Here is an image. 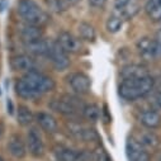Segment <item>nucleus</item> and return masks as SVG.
I'll return each mask as SVG.
<instances>
[{"label": "nucleus", "mask_w": 161, "mask_h": 161, "mask_svg": "<svg viewBox=\"0 0 161 161\" xmlns=\"http://www.w3.org/2000/svg\"><path fill=\"white\" fill-rule=\"evenodd\" d=\"M55 80L51 76L37 70L24 74L19 80H17L14 85L17 95L27 100L41 98L45 94H48L52 90H55Z\"/></svg>", "instance_id": "obj_1"}, {"label": "nucleus", "mask_w": 161, "mask_h": 161, "mask_svg": "<svg viewBox=\"0 0 161 161\" xmlns=\"http://www.w3.org/2000/svg\"><path fill=\"white\" fill-rule=\"evenodd\" d=\"M155 89V79L150 75L142 79H128L122 80L118 86V93L120 98L127 102L138 100Z\"/></svg>", "instance_id": "obj_2"}, {"label": "nucleus", "mask_w": 161, "mask_h": 161, "mask_svg": "<svg viewBox=\"0 0 161 161\" xmlns=\"http://www.w3.org/2000/svg\"><path fill=\"white\" fill-rule=\"evenodd\" d=\"M17 13L27 24L43 27L50 22L48 13L34 0H20L17 5Z\"/></svg>", "instance_id": "obj_3"}, {"label": "nucleus", "mask_w": 161, "mask_h": 161, "mask_svg": "<svg viewBox=\"0 0 161 161\" xmlns=\"http://www.w3.org/2000/svg\"><path fill=\"white\" fill-rule=\"evenodd\" d=\"M84 107L85 104L81 99L79 97L70 95V94H65L60 97L57 100H55V105H53L56 112L67 117H76L79 114L83 115Z\"/></svg>", "instance_id": "obj_4"}, {"label": "nucleus", "mask_w": 161, "mask_h": 161, "mask_svg": "<svg viewBox=\"0 0 161 161\" xmlns=\"http://www.w3.org/2000/svg\"><path fill=\"white\" fill-rule=\"evenodd\" d=\"M47 57L50 58L51 64L57 71H65L70 66L69 53L60 46L57 41H53L50 43V51Z\"/></svg>", "instance_id": "obj_5"}, {"label": "nucleus", "mask_w": 161, "mask_h": 161, "mask_svg": "<svg viewBox=\"0 0 161 161\" xmlns=\"http://www.w3.org/2000/svg\"><path fill=\"white\" fill-rule=\"evenodd\" d=\"M25 145L27 150L33 157H42L45 155V143L42 140V135L37 127H31L27 132Z\"/></svg>", "instance_id": "obj_6"}, {"label": "nucleus", "mask_w": 161, "mask_h": 161, "mask_svg": "<svg viewBox=\"0 0 161 161\" xmlns=\"http://www.w3.org/2000/svg\"><path fill=\"white\" fill-rule=\"evenodd\" d=\"M126 155L128 161H150V155L143 145L135 137H130L126 143Z\"/></svg>", "instance_id": "obj_7"}, {"label": "nucleus", "mask_w": 161, "mask_h": 161, "mask_svg": "<svg viewBox=\"0 0 161 161\" xmlns=\"http://www.w3.org/2000/svg\"><path fill=\"white\" fill-rule=\"evenodd\" d=\"M67 81L71 86V89L76 94H88L92 88L90 77L84 72H72L67 76Z\"/></svg>", "instance_id": "obj_8"}, {"label": "nucleus", "mask_w": 161, "mask_h": 161, "mask_svg": "<svg viewBox=\"0 0 161 161\" xmlns=\"http://www.w3.org/2000/svg\"><path fill=\"white\" fill-rule=\"evenodd\" d=\"M56 41L60 43V46L67 52V53H79L83 48V45H81V39L75 37L72 33L67 32V31H64L58 34Z\"/></svg>", "instance_id": "obj_9"}, {"label": "nucleus", "mask_w": 161, "mask_h": 161, "mask_svg": "<svg viewBox=\"0 0 161 161\" xmlns=\"http://www.w3.org/2000/svg\"><path fill=\"white\" fill-rule=\"evenodd\" d=\"M137 52L140 57L143 61H156V53H155V41L151 37H142L136 43Z\"/></svg>", "instance_id": "obj_10"}, {"label": "nucleus", "mask_w": 161, "mask_h": 161, "mask_svg": "<svg viewBox=\"0 0 161 161\" xmlns=\"http://www.w3.org/2000/svg\"><path fill=\"white\" fill-rule=\"evenodd\" d=\"M10 67L17 71V72H29L36 70V60L33 58V56L23 53V55H17L14 57H12L10 60Z\"/></svg>", "instance_id": "obj_11"}, {"label": "nucleus", "mask_w": 161, "mask_h": 161, "mask_svg": "<svg viewBox=\"0 0 161 161\" xmlns=\"http://www.w3.org/2000/svg\"><path fill=\"white\" fill-rule=\"evenodd\" d=\"M20 38L24 42V45L39 41V39L43 38V28L39 25L24 23V25L20 28Z\"/></svg>", "instance_id": "obj_12"}, {"label": "nucleus", "mask_w": 161, "mask_h": 161, "mask_svg": "<svg viewBox=\"0 0 161 161\" xmlns=\"http://www.w3.org/2000/svg\"><path fill=\"white\" fill-rule=\"evenodd\" d=\"M25 142L23 141L22 136L18 133H14L9 137L8 141V151L9 153L15 158H24L27 155V147Z\"/></svg>", "instance_id": "obj_13"}, {"label": "nucleus", "mask_w": 161, "mask_h": 161, "mask_svg": "<svg viewBox=\"0 0 161 161\" xmlns=\"http://www.w3.org/2000/svg\"><path fill=\"white\" fill-rule=\"evenodd\" d=\"M36 120H37V123L39 125V127H41L47 133L53 135V133H56L58 131V123H57V120L50 113H46V112L37 113Z\"/></svg>", "instance_id": "obj_14"}, {"label": "nucleus", "mask_w": 161, "mask_h": 161, "mask_svg": "<svg viewBox=\"0 0 161 161\" xmlns=\"http://www.w3.org/2000/svg\"><path fill=\"white\" fill-rule=\"evenodd\" d=\"M140 122L147 130H156L161 126V115L155 109H145L140 114Z\"/></svg>", "instance_id": "obj_15"}, {"label": "nucleus", "mask_w": 161, "mask_h": 161, "mask_svg": "<svg viewBox=\"0 0 161 161\" xmlns=\"http://www.w3.org/2000/svg\"><path fill=\"white\" fill-rule=\"evenodd\" d=\"M150 76V72L147 70L146 66L143 65H137V64H132L128 66H125L120 70V77L122 80H128V79H142Z\"/></svg>", "instance_id": "obj_16"}, {"label": "nucleus", "mask_w": 161, "mask_h": 161, "mask_svg": "<svg viewBox=\"0 0 161 161\" xmlns=\"http://www.w3.org/2000/svg\"><path fill=\"white\" fill-rule=\"evenodd\" d=\"M145 13L153 23H161V0H147Z\"/></svg>", "instance_id": "obj_17"}, {"label": "nucleus", "mask_w": 161, "mask_h": 161, "mask_svg": "<svg viewBox=\"0 0 161 161\" xmlns=\"http://www.w3.org/2000/svg\"><path fill=\"white\" fill-rule=\"evenodd\" d=\"M25 50L28 51V53L31 56H48V51H50V43L46 39H39L33 43H28L25 45Z\"/></svg>", "instance_id": "obj_18"}, {"label": "nucleus", "mask_w": 161, "mask_h": 161, "mask_svg": "<svg viewBox=\"0 0 161 161\" xmlns=\"http://www.w3.org/2000/svg\"><path fill=\"white\" fill-rule=\"evenodd\" d=\"M77 33H79V38L85 42H94L97 38V31H95L94 25H92L90 23H86V22L79 23Z\"/></svg>", "instance_id": "obj_19"}, {"label": "nucleus", "mask_w": 161, "mask_h": 161, "mask_svg": "<svg viewBox=\"0 0 161 161\" xmlns=\"http://www.w3.org/2000/svg\"><path fill=\"white\" fill-rule=\"evenodd\" d=\"M17 119H18V123L23 127L31 126L34 120V114L32 112V109L27 105H19L17 109Z\"/></svg>", "instance_id": "obj_20"}, {"label": "nucleus", "mask_w": 161, "mask_h": 161, "mask_svg": "<svg viewBox=\"0 0 161 161\" xmlns=\"http://www.w3.org/2000/svg\"><path fill=\"white\" fill-rule=\"evenodd\" d=\"M138 141L143 145V147H145L146 150H147V148L155 150V148H157V146L160 145V138H158L157 135L153 133L151 130H150V131H145V132H142V133H141V137H140Z\"/></svg>", "instance_id": "obj_21"}, {"label": "nucleus", "mask_w": 161, "mask_h": 161, "mask_svg": "<svg viewBox=\"0 0 161 161\" xmlns=\"http://www.w3.org/2000/svg\"><path fill=\"white\" fill-rule=\"evenodd\" d=\"M123 18L120 17V15H118V14H112V15H109V18L107 19V22H105V28H107V31L109 32V33H112V34H114V33H118L120 29H122V27H123Z\"/></svg>", "instance_id": "obj_22"}, {"label": "nucleus", "mask_w": 161, "mask_h": 161, "mask_svg": "<svg viewBox=\"0 0 161 161\" xmlns=\"http://www.w3.org/2000/svg\"><path fill=\"white\" fill-rule=\"evenodd\" d=\"M100 108L97 105V104H94V103H89V104H85V107H84V110H83V117L86 119V120H89V122H93V123H95L97 120L99 119V117H100Z\"/></svg>", "instance_id": "obj_23"}, {"label": "nucleus", "mask_w": 161, "mask_h": 161, "mask_svg": "<svg viewBox=\"0 0 161 161\" xmlns=\"http://www.w3.org/2000/svg\"><path fill=\"white\" fill-rule=\"evenodd\" d=\"M56 155H57L58 161H79V157H80L77 152H75L74 150L66 148V147H61L56 152Z\"/></svg>", "instance_id": "obj_24"}, {"label": "nucleus", "mask_w": 161, "mask_h": 161, "mask_svg": "<svg viewBox=\"0 0 161 161\" xmlns=\"http://www.w3.org/2000/svg\"><path fill=\"white\" fill-rule=\"evenodd\" d=\"M47 8L53 13H62L67 9V3L65 0H45Z\"/></svg>", "instance_id": "obj_25"}, {"label": "nucleus", "mask_w": 161, "mask_h": 161, "mask_svg": "<svg viewBox=\"0 0 161 161\" xmlns=\"http://www.w3.org/2000/svg\"><path fill=\"white\" fill-rule=\"evenodd\" d=\"M153 41H155V53H156V60L161 58V28L156 32L155 37H153Z\"/></svg>", "instance_id": "obj_26"}, {"label": "nucleus", "mask_w": 161, "mask_h": 161, "mask_svg": "<svg viewBox=\"0 0 161 161\" xmlns=\"http://www.w3.org/2000/svg\"><path fill=\"white\" fill-rule=\"evenodd\" d=\"M131 2L132 0H114V13L115 14H120L127 8V5Z\"/></svg>", "instance_id": "obj_27"}, {"label": "nucleus", "mask_w": 161, "mask_h": 161, "mask_svg": "<svg viewBox=\"0 0 161 161\" xmlns=\"http://www.w3.org/2000/svg\"><path fill=\"white\" fill-rule=\"evenodd\" d=\"M94 161H112V160H110V157L108 156V153L102 150V151H99L97 155H94Z\"/></svg>", "instance_id": "obj_28"}, {"label": "nucleus", "mask_w": 161, "mask_h": 161, "mask_svg": "<svg viewBox=\"0 0 161 161\" xmlns=\"http://www.w3.org/2000/svg\"><path fill=\"white\" fill-rule=\"evenodd\" d=\"M108 0H89V4L93 8H103Z\"/></svg>", "instance_id": "obj_29"}, {"label": "nucleus", "mask_w": 161, "mask_h": 161, "mask_svg": "<svg viewBox=\"0 0 161 161\" xmlns=\"http://www.w3.org/2000/svg\"><path fill=\"white\" fill-rule=\"evenodd\" d=\"M153 104L161 109V90H156L155 92V95H153Z\"/></svg>", "instance_id": "obj_30"}, {"label": "nucleus", "mask_w": 161, "mask_h": 161, "mask_svg": "<svg viewBox=\"0 0 161 161\" xmlns=\"http://www.w3.org/2000/svg\"><path fill=\"white\" fill-rule=\"evenodd\" d=\"M153 90H161V75L157 80H155V89Z\"/></svg>", "instance_id": "obj_31"}, {"label": "nucleus", "mask_w": 161, "mask_h": 161, "mask_svg": "<svg viewBox=\"0 0 161 161\" xmlns=\"http://www.w3.org/2000/svg\"><path fill=\"white\" fill-rule=\"evenodd\" d=\"M67 3V5H75L76 3H79V0H65Z\"/></svg>", "instance_id": "obj_32"}, {"label": "nucleus", "mask_w": 161, "mask_h": 161, "mask_svg": "<svg viewBox=\"0 0 161 161\" xmlns=\"http://www.w3.org/2000/svg\"><path fill=\"white\" fill-rule=\"evenodd\" d=\"M155 161H161V151H158L155 156Z\"/></svg>", "instance_id": "obj_33"}, {"label": "nucleus", "mask_w": 161, "mask_h": 161, "mask_svg": "<svg viewBox=\"0 0 161 161\" xmlns=\"http://www.w3.org/2000/svg\"><path fill=\"white\" fill-rule=\"evenodd\" d=\"M0 161H4V158H3V157H0Z\"/></svg>", "instance_id": "obj_34"}]
</instances>
